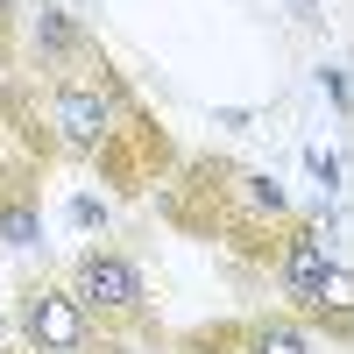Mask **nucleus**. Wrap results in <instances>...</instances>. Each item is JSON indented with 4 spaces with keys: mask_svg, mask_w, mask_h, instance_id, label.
<instances>
[{
    "mask_svg": "<svg viewBox=\"0 0 354 354\" xmlns=\"http://www.w3.org/2000/svg\"><path fill=\"white\" fill-rule=\"evenodd\" d=\"M135 113V93L113 78L106 57H85L78 71H57L50 78V142L64 156H100L121 121Z\"/></svg>",
    "mask_w": 354,
    "mask_h": 354,
    "instance_id": "obj_1",
    "label": "nucleus"
},
{
    "mask_svg": "<svg viewBox=\"0 0 354 354\" xmlns=\"http://www.w3.org/2000/svg\"><path fill=\"white\" fill-rule=\"evenodd\" d=\"M64 290L78 298V312L93 319V326H149V319H156V305H149V277L135 270V255L106 248V241L78 248Z\"/></svg>",
    "mask_w": 354,
    "mask_h": 354,
    "instance_id": "obj_2",
    "label": "nucleus"
},
{
    "mask_svg": "<svg viewBox=\"0 0 354 354\" xmlns=\"http://www.w3.org/2000/svg\"><path fill=\"white\" fill-rule=\"evenodd\" d=\"M15 333L28 354H85V340H93V319L78 312V298L64 283H21L15 298Z\"/></svg>",
    "mask_w": 354,
    "mask_h": 354,
    "instance_id": "obj_3",
    "label": "nucleus"
},
{
    "mask_svg": "<svg viewBox=\"0 0 354 354\" xmlns=\"http://www.w3.org/2000/svg\"><path fill=\"white\" fill-rule=\"evenodd\" d=\"M28 50H36L43 71H78L85 57H100L93 36H85L71 21V8H57V0H36V8H28Z\"/></svg>",
    "mask_w": 354,
    "mask_h": 354,
    "instance_id": "obj_4",
    "label": "nucleus"
},
{
    "mask_svg": "<svg viewBox=\"0 0 354 354\" xmlns=\"http://www.w3.org/2000/svg\"><path fill=\"white\" fill-rule=\"evenodd\" d=\"M227 205H234V234H255V227H290V192L277 185V177H262V170H234V185H227Z\"/></svg>",
    "mask_w": 354,
    "mask_h": 354,
    "instance_id": "obj_5",
    "label": "nucleus"
},
{
    "mask_svg": "<svg viewBox=\"0 0 354 354\" xmlns=\"http://www.w3.org/2000/svg\"><path fill=\"white\" fill-rule=\"evenodd\" d=\"M234 354H312V333H305L290 312L234 319Z\"/></svg>",
    "mask_w": 354,
    "mask_h": 354,
    "instance_id": "obj_6",
    "label": "nucleus"
},
{
    "mask_svg": "<svg viewBox=\"0 0 354 354\" xmlns=\"http://www.w3.org/2000/svg\"><path fill=\"white\" fill-rule=\"evenodd\" d=\"M85 354H163V326H93Z\"/></svg>",
    "mask_w": 354,
    "mask_h": 354,
    "instance_id": "obj_7",
    "label": "nucleus"
},
{
    "mask_svg": "<svg viewBox=\"0 0 354 354\" xmlns=\"http://www.w3.org/2000/svg\"><path fill=\"white\" fill-rule=\"evenodd\" d=\"M185 354H198V347H185Z\"/></svg>",
    "mask_w": 354,
    "mask_h": 354,
    "instance_id": "obj_8",
    "label": "nucleus"
},
{
    "mask_svg": "<svg viewBox=\"0 0 354 354\" xmlns=\"http://www.w3.org/2000/svg\"><path fill=\"white\" fill-rule=\"evenodd\" d=\"M21 354H28V347H21Z\"/></svg>",
    "mask_w": 354,
    "mask_h": 354,
    "instance_id": "obj_9",
    "label": "nucleus"
}]
</instances>
